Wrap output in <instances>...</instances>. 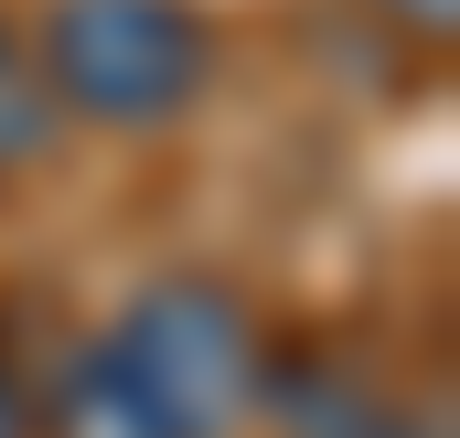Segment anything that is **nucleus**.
Instances as JSON below:
<instances>
[{
  "label": "nucleus",
  "instance_id": "f257e3e1",
  "mask_svg": "<svg viewBox=\"0 0 460 438\" xmlns=\"http://www.w3.org/2000/svg\"><path fill=\"white\" fill-rule=\"evenodd\" d=\"M257 396L268 311L226 267H150L43 353V438H246Z\"/></svg>",
  "mask_w": 460,
  "mask_h": 438
},
{
  "label": "nucleus",
  "instance_id": "f03ea898",
  "mask_svg": "<svg viewBox=\"0 0 460 438\" xmlns=\"http://www.w3.org/2000/svg\"><path fill=\"white\" fill-rule=\"evenodd\" d=\"M22 22L65 128L86 139H172L226 86V22L204 0H43Z\"/></svg>",
  "mask_w": 460,
  "mask_h": 438
},
{
  "label": "nucleus",
  "instance_id": "7ed1b4c3",
  "mask_svg": "<svg viewBox=\"0 0 460 438\" xmlns=\"http://www.w3.org/2000/svg\"><path fill=\"white\" fill-rule=\"evenodd\" d=\"M257 428L279 438H450L439 385L322 342V331H268V396H257Z\"/></svg>",
  "mask_w": 460,
  "mask_h": 438
},
{
  "label": "nucleus",
  "instance_id": "20e7f679",
  "mask_svg": "<svg viewBox=\"0 0 460 438\" xmlns=\"http://www.w3.org/2000/svg\"><path fill=\"white\" fill-rule=\"evenodd\" d=\"M65 150H75V128L54 108V75H43V54H32V22L0 11V204L32 193Z\"/></svg>",
  "mask_w": 460,
  "mask_h": 438
},
{
  "label": "nucleus",
  "instance_id": "39448f33",
  "mask_svg": "<svg viewBox=\"0 0 460 438\" xmlns=\"http://www.w3.org/2000/svg\"><path fill=\"white\" fill-rule=\"evenodd\" d=\"M0 438H43V364L22 353L11 311H0Z\"/></svg>",
  "mask_w": 460,
  "mask_h": 438
},
{
  "label": "nucleus",
  "instance_id": "423d86ee",
  "mask_svg": "<svg viewBox=\"0 0 460 438\" xmlns=\"http://www.w3.org/2000/svg\"><path fill=\"white\" fill-rule=\"evenodd\" d=\"M375 22L396 32V43H450V22H460V0H375Z\"/></svg>",
  "mask_w": 460,
  "mask_h": 438
}]
</instances>
